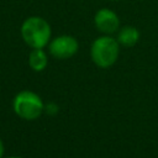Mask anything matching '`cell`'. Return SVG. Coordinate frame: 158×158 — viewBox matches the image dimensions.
Returning <instances> with one entry per match:
<instances>
[{
  "instance_id": "6da1fadb",
  "label": "cell",
  "mask_w": 158,
  "mask_h": 158,
  "mask_svg": "<svg viewBox=\"0 0 158 158\" xmlns=\"http://www.w3.org/2000/svg\"><path fill=\"white\" fill-rule=\"evenodd\" d=\"M20 35L30 48H44L52 40V27L42 16L32 15L22 21Z\"/></svg>"
},
{
  "instance_id": "7a4b0ae2",
  "label": "cell",
  "mask_w": 158,
  "mask_h": 158,
  "mask_svg": "<svg viewBox=\"0 0 158 158\" xmlns=\"http://www.w3.org/2000/svg\"><path fill=\"white\" fill-rule=\"evenodd\" d=\"M120 54V43L111 35H102L95 38L90 46V58L99 68H110Z\"/></svg>"
},
{
  "instance_id": "3957f363",
  "label": "cell",
  "mask_w": 158,
  "mask_h": 158,
  "mask_svg": "<svg viewBox=\"0 0 158 158\" xmlns=\"http://www.w3.org/2000/svg\"><path fill=\"white\" fill-rule=\"evenodd\" d=\"M12 109L19 117L26 121H33L43 114L44 102L36 93L30 90H22L15 95L12 101Z\"/></svg>"
},
{
  "instance_id": "277c9868",
  "label": "cell",
  "mask_w": 158,
  "mask_h": 158,
  "mask_svg": "<svg viewBox=\"0 0 158 158\" xmlns=\"http://www.w3.org/2000/svg\"><path fill=\"white\" fill-rule=\"evenodd\" d=\"M79 42L70 35H59L48 43V52L57 59H69L77 54Z\"/></svg>"
},
{
  "instance_id": "5b68a950",
  "label": "cell",
  "mask_w": 158,
  "mask_h": 158,
  "mask_svg": "<svg viewBox=\"0 0 158 158\" xmlns=\"http://www.w3.org/2000/svg\"><path fill=\"white\" fill-rule=\"evenodd\" d=\"M94 25L102 35H114L120 28V17L114 10L101 7L94 15Z\"/></svg>"
},
{
  "instance_id": "8992f818",
  "label": "cell",
  "mask_w": 158,
  "mask_h": 158,
  "mask_svg": "<svg viewBox=\"0 0 158 158\" xmlns=\"http://www.w3.org/2000/svg\"><path fill=\"white\" fill-rule=\"evenodd\" d=\"M139 38H141V33L138 28H136L135 26H130V25L120 27L117 31V37H116L120 46H123V47H133L135 44H137Z\"/></svg>"
},
{
  "instance_id": "52a82bcc",
  "label": "cell",
  "mask_w": 158,
  "mask_h": 158,
  "mask_svg": "<svg viewBox=\"0 0 158 158\" xmlns=\"http://www.w3.org/2000/svg\"><path fill=\"white\" fill-rule=\"evenodd\" d=\"M48 64V57L43 48H32L28 54V65L33 72H42Z\"/></svg>"
},
{
  "instance_id": "ba28073f",
  "label": "cell",
  "mask_w": 158,
  "mask_h": 158,
  "mask_svg": "<svg viewBox=\"0 0 158 158\" xmlns=\"http://www.w3.org/2000/svg\"><path fill=\"white\" fill-rule=\"evenodd\" d=\"M58 111H59V106L56 102H48V104L44 105V112L48 114V115H51V116L57 115Z\"/></svg>"
},
{
  "instance_id": "9c48e42d",
  "label": "cell",
  "mask_w": 158,
  "mask_h": 158,
  "mask_svg": "<svg viewBox=\"0 0 158 158\" xmlns=\"http://www.w3.org/2000/svg\"><path fill=\"white\" fill-rule=\"evenodd\" d=\"M2 156H4V143L0 139V158H2Z\"/></svg>"
},
{
  "instance_id": "30bf717a",
  "label": "cell",
  "mask_w": 158,
  "mask_h": 158,
  "mask_svg": "<svg viewBox=\"0 0 158 158\" xmlns=\"http://www.w3.org/2000/svg\"><path fill=\"white\" fill-rule=\"evenodd\" d=\"M5 158H22V157H19V156H10V157H5Z\"/></svg>"
},
{
  "instance_id": "8fae6325",
  "label": "cell",
  "mask_w": 158,
  "mask_h": 158,
  "mask_svg": "<svg viewBox=\"0 0 158 158\" xmlns=\"http://www.w3.org/2000/svg\"><path fill=\"white\" fill-rule=\"evenodd\" d=\"M109 1H121V0H109Z\"/></svg>"
}]
</instances>
